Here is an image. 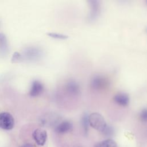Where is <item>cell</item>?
I'll use <instances>...</instances> for the list:
<instances>
[{
	"instance_id": "cell-4",
	"label": "cell",
	"mask_w": 147,
	"mask_h": 147,
	"mask_svg": "<svg viewBox=\"0 0 147 147\" xmlns=\"http://www.w3.org/2000/svg\"><path fill=\"white\" fill-rule=\"evenodd\" d=\"M90 6V13L88 19L91 21H95L99 16L100 12V2L96 0H90L88 1Z\"/></svg>"
},
{
	"instance_id": "cell-19",
	"label": "cell",
	"mask_w": 147,
	"mask_h": 147,
	"mask_svg": "<svg viewBox=\"0 0 147 147\" xmlns=\"http://www.w3.org/2000/svg\"><path fill=\"white\" fill-rule=\"evenodd\" d=\"M146 3H147V1H146Z\"/></svg>"
},
{
	"instance_id": "cell-15",
	"label": "cell",
	"mask_w": 147,
	"mask_h": 147,
	"mask_svg": "<svg viewBox=\"0 0 147 147\" xmlns=\"http://www.w3.org/2000/svg\"><path fill=\"white\" fill-rule=\"evenodd\" d=\"M139 118L142 122H147V108H144L141 110L139 114Z\"/></svg>"
},
{
	"instance_id": "cell-9",
	"label": "cell",
	"mask_w": 147,
	"mask_h": 147,
	"mask_svg": "<svg viewBox=\"0 0 147 147\" xmlns=\"http://www.w3.org/2000/svg\"><path fill=\"white\" fill-rule=\"evenodd\" d=\"M44 90L43 84L38 80H34L30 87L29 95L32 97H36L41 94Z\"/></svg>"
},
{
	"instance_id": "cell-5",
	"label": "cell",
	"mask_w": 147,
	"mask_h": 147,
	"mask_svg": "<svg viewBox=\"0 0 147 147\" xmlns=\"http://www.w3.org/2000/svg\"><path fill=\"white\" fill-rule=\"evenodd\" d=\"M42 52L36 47H28L24 51V57L29 60H36L40 58Z\"/></svg>"
},
{
	"instance_id": "cell-11",
	"label": "cell",
	"mask_w": 147,
	"mask_h": 147,
	"mask_svg": "<svg viewBox=\"0 0 147 147\" xmlns=\"http://www.w3.org/2000/svg\"><path fill=\"white\" fill-rule=\"evenodd\" d=\"M9 51L7 40L6 36L2 33H0V56L5 57L7 55Z\"/></svg>"
},
{
	"instance_id": "cell-13",
	"label": "cell",
	"mask_w": 147,
	"mask_h": 147,
	"mask_svg": "<svg viewBox=\"0 0 147 147\" xmlns=\"http://www.w3.org/2000/svg\"><path fill=\"white\" fill-rule=\"evenodd\" d=\"M82 123L83 127L85 131H87L88 125H89V122H88V114L85 113L83 114L82 117Z\"/></svg>"
},
{
	"instance_id": "cell-6",
	"label": "cell",
	"mask_w": 147,
	"mask_h": 147,
	"mask_svg": "<svg viewBox=\"0 0 147 147\" xmlns=\"http://www.w3.org/2000/svg\"><path fill=\"white\" fill-rule=\"evenodd\" d=\"M32 136L37 145L43 146L47 141V133L44 129L37 128L34 130Z\"/></svg>"
},
{
	"instance_id": "cell-14",
	"label": "cell",
	"mask_w": 147,
	"mask_h": 147,
	"mask_svg": "<svg viewBox=\"0 0 147 147\" xmlns=\"http://www.w3.org/2000/svg\"><path fill=\"white\" fill-rule=\"evenodd\" d=\"M48 36L49 37L53 38H56V39H60V40H65L68 38V36L63 34H60V33H48L47 34Z\"/></svg>"
},
{
	"instance_id": "cell-17",
	"label": "cell",
	"mask_w": 147,
	"mask_h": 147,
	"mask_svg": "<svg viewBox=\"0 0 147 147\" xmlns=\"http://www.w3.org/2000/svg\"><path fill=\"white\" fill-rule=\"evenodd\" d=\"M21 147H34V146L30 144H26L22 145Z\"/></svg>"
},
{
	"instance_id": "cell-2",
	"label": "cell",
	"mask_w": 147,
	"mask_h": 147,
	"mask_svg": "<svg viewBox=\"0 0 147 147\" xmlns=\"http://www.w3.org/2000/svg\"><path fill=\"white\" fill-rule=\"evenodd\" d=\"M14 119L11 114L7 112L0 113V128L9 130L14 127Z\"/></svg>"
},
{
	"instance_id": "cell-7",
	"label": "cell",
	"mask_w": 147,
	"mask_h": 147,
	"mask_svg": "<svg viewBox=\"0 0 147 147\" xmlns=\"http://www.w3.org/2000/svg\"><path fill=\"white\" fill-rule=\"evenodd\" d=\"M65 88L66 91L71 95H78L80 92L79 84L74 80H68L65 84Z\"/></svg>"
},
{
	"instance_id": "cell-12",
	"label": "cell",
	"mask_w": 147,
	"mask_h": 147,
	"mask_svg": "<svg viewBox=\"0 0 147 147\" xmlns=\"http://www.w3.org/2000/svg\"><path fill=\"white\" fill-rule=\"evenodd\" d=\"M94 147H117V144L111 139H107L95 144Z\"/></svg>"
},
{
	"instance_id": "cell-16",
	"label": "cell",
	"mask_w": 147,
	"mask_h": 147,
	"mask_svg": "<svg viewBox=\"0 0 147 147\" xmlns=\"http://www.w3.org/2000/svg\"><path fill=\"white\" fill-rule=\"evenodd\" d=\"M21 55L17 53V52H16L13 56V57H12V61H14V62H16V61H18L20 60L21 59Z\"/></svg>"
},
{
	"instance_id": "cell-3",
	"label": "cell",
	"mask_w": 147,
	"mask_h": 147,
	"mask_svg": "<svg viewBox=\"0 0 147 147\" xmlns=\"http://www.w3.org/2000/svg\"><path fill=\"white\" fill-rule=\"evenodd\" d=\"M108 84L107 80L100 75H94L90 80V87L95 90H102L106 87Z\"/></svg>"
},
{
	"instance_id": "cell-8",
	"label": "cell",
	"mask_w": 147,
	"mask_h": 147,
	"mask_svg": "<svg viewBox=\"0 0 147 147\" xmlns=\"http://www.w3.org/2000/svg\"><path fill=\"white\" fill-rule=\"evenodd\" d=\"M113 100L118 105L122 107H126L129 104L130 98L127 94L125 92H119L114 95L113 97Z\"/></svg>"
},
{
	"instance_id": "cell-1",
	"label": "cell",
	"mask_w": 147,
	"mask_h": 147,
	"mask_svg": "<svg viewBox=\"0 0 147 147\" xmlns=\"http://www.w3.org/2000/svg\"><path fill=\"white\" fill-rule=\"evenodd\" d=\"M89 125L94 129L103 132L107 127L103 117L98 113H92L88 115Z\"/></svg>"
},
{
	"instance_id": "cell-18",
	"label": "cell",
	"mask_w": 147,
	"mask_h": 147,
	"mask_svg": "<svg viewBox=\"0 0 147 147\" xmlns=\"http://www.w3.org/2000/svg\"><path fill=\"white\" fill-rule=\"evenodd\" d=\"M146 32H147V29H146Z\"/></svg>"
},
{
	"instance_id": "cell-10",
	"label": "cell",
	"mask_w": 147,
	"mask_h": 147,
	"mask_svg": "<svg viewBox=\"0 0 147 147\" xmlns=\"http://www.w3.org/2000/svg\"><path fill=\"white\" fill-rule=\"evenodd\" d=\"M72 129V124L68 121H64L58 124L55 127V131L59 134H64Z\"/></svg>"
}]
</instances>
